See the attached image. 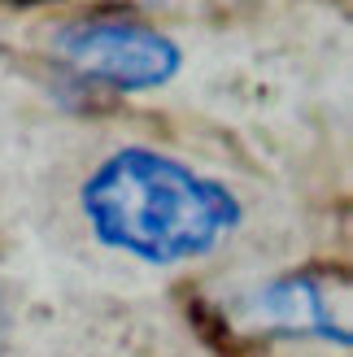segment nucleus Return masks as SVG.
<instances>
[{"label":"nucleus","mask_w":353,"mask_h":357,"mask_svg":"<svg viewBox=\"0 0 353 357\" xmlns=\"http://www.w3.org/2000/svg\"><path fill=\"white\" fill-rule=\"evenodd\" d=\"M232 318L249 331L288 335V340H319L349 349V310L345 292L323 275H271L232 296Z\"/></svg>","instance_id":"3"},{"label":"nucleus","mask_w":353,"mask_h":357,"mask_svg":"<svg viewBox=\"0 0 353 357\" xmlns=\"http://www.w3.org/2000/svg\"><path fill=\"white\" fill-rule=\"evenodd\" d=\"M9 340H13V301L0 288V353L9 349Z\"/></svg>","instance_id":"4"},{"label":"nucleus","mask_w":353,"mask_h":357,"mask_svg":"<svg viewBox=\"0 0 353 357\" xmlns=\"http://www.w3.org/2000/svg\"><path fill=\"white\" fill-rule=\"evenodd\" d=\"M75 209L92 244L153 271L214 257L249 222V205L227 178L153 144L100 153L79 178Z\"/></svg>","instance_id":"1"},{"label":"nucleus","mask_w":353,"mask_h":357,"mask_svg":"<svg viewBox=\"0 0 353 357\" xmlns=\"http://www.w3.org/2000/svg\"><path fill=\"white\" fill-rule=\"evenodd\" d=\"M48 57L75 87L105 96H149L179 79L183 48L131 13H75L48 31Z\"/></svg>","instance_id":"2"},{"label":"nucleus","mask_w":353,"mask_h":357,"mask_svg":"<svg viewBox=\"0 0 353 357\" xmlns=\"http://www.w3.org/2000/svg\"><path fill=\"white\" fill-rule=\"evenodd\" d=\"M100 5H179V0H100Z\"/></svg>","instance_id":"5"}]
</instances>
